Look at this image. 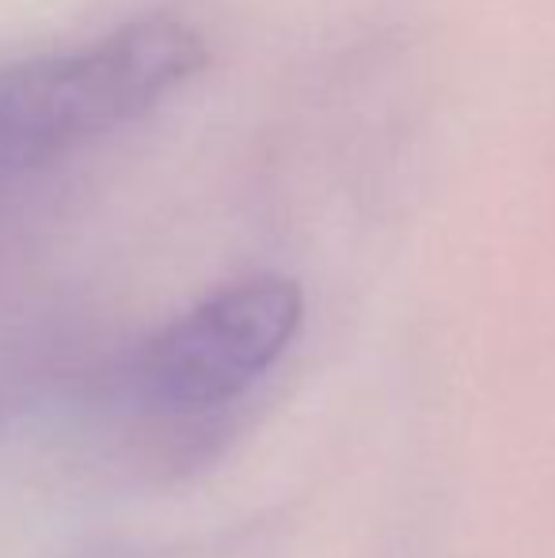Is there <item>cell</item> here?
<instances>
[{"instance_id":"obj_1","label":"cell","mask_w":555,"mask_h":558,"mask_svg":"<svg viewBox=\"0 0 555 558\" xmlns=\"http://www.w3.org/2000/svg\"><path fill=\"white\" fill-rule=\"evenodd\" d=\"M202 65V35L168 12L134 15L96 38L0 65V198L137 122Z\"/></svg>"},{"instance_id":"obj_2","label":"cell","mask_w":555,"mask_h":558,"mask_svg":"<svg viewBox=\"0 0 555 558\" xmlns=\"http://www.w3.org/2000/svg\"><path fill=\"white\" fill-rule=\"evenodd\" d=\"M301 312V289L286 278H248L206 296L141 345L137 396L164 414L229 403L281 357Z\"/></svg>"}]
</instances>
